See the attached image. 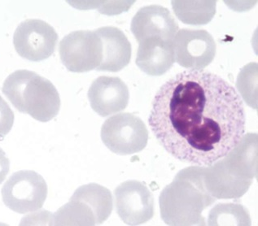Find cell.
I'll list each match as a JSON object with an SVG mask.
<instances>
[{
  "instance_id": "1",
  "label": "cell",
  "mask_w": 258,
  "mask_h": 226,
  "mask_svg": "<svg viewBox=\"0 0 258 226\" xmlns=\"http://www.w3.org/2000/svg\"><path fill=\"white\" fill-rule=\"evenodd\" d=\"M148 123L172 157L190 165L211 166L243 138L245 110L227 81L211 72L189 70L159 90Z\"/></svg>"
},
{
  "instance_id": "2",
  "label": "cell",
  "mask_w": 258,
  "mask_h": 226,
  "mask_svg": "<svg viewBox=\"0 0 258 226\" xmlns=\"http://www.w3.org/2000/svg\"><path fill=\"white\" fill-rule=\"evenodd\" d=\"M3 92L17 110L41 122L57 116L60 99L57 90L47 79L29 70L10 74L3 86Z\"/></svg>"
},
{
  "instance_id": "3",
  "label": "cell",
  "mask_w": 258,
  "mask_h": 226,
  "mask_svg": "<svg viewBox=\"0 0 258 226\" xmlns=\"http://www.w3.org/2000/svg\"><path fill=\"white\" fill-rule=\"evenodd\" d=\"M112 211V197L100 185H84L75 191L70 203L51 215V224L94 225L105 221Z\"/></svg>"
},
{
  "instance_id": "4",
  "label": "cell",
  "mask_w": 258,
  "mask_h": 226,
  "mask_svg": "<svg viewBox=\"0 0 258 226\" xmlns=\"http://www.w3.org/2000/svg\"><path fill=\"white\" fill-rule=\"evenodd\" d=\"M101 139L112 153L127 156L140 153L146 147L148 131L140 117L132 113H120L103 124Z\"/></svg>"
},
{
  "instance_id": "5",
  "label": "cell",
  "mask_w": 258,
  "mask_h": 226,
  "mask_svg": "<svg viewBox=\"0 0 258 226\" xmlns=\"http://www.w3.org/2000/svg\"><path fill=\"white\" fill-rule=\"evenodd\" d=\"M47 196V183L42 176L34 171L17 172L2 188L5 205L20 214L41 209Z\"/></svg>"
},
{
  "instance_id": "6",
  "label": "cell",
  "mask_w": 258,
  "mask_h": 226,
  "mask_svg": "<svg viewBox=\"0 0 258 226\" xmlns=\"http://www.w3.org/2000/svg\"><path fill=\"white\" fill-rule=\"evenodd\" d=\"M59 56L63 65L73 72L96 69L103 59L101 39L95 31L79 30L66 35L59 43Z\"/></svg>"
},
{
  "instance_id": "7",
  "label": "cell",
  "mask_w": 258,
  "mask_h": 226,
  "mask_svg": "<svg viewBox=\"0 0 258 226\" xmlns=\"http://www.w3.org/2000/svg\"><path fill=\"white\" fill-rule=\"evenodd\" d=\"M58 34L45 21L26 20L17 28L13 44L18 55L30 61H42L55 51Z\"/></svg>"
},
{
  "instance_id": "8",
  "label": "cell",
  "mask_w": 258,
  "mask_h": 226,
  "mask_svg": "<svg viewBox=\"0 0 258 226\" xmlns=\"http://www.w3.org/2000/svg\"><path fill=\"white\" fill-rule=\"evenodd\" d=\"M173 47L175 61L190 69L206 68L216 55L215 41L205 30H180L173 40Z\"/></svg>"
},
{
  "instance_id": "9",
  "label": "cell",
  "mask_w": 258,
  "mask_h": 226,
  "mask_svg": "<svg viewBox=\"0 0 258 226\" xmlns=\"http://www.w3.org/2000/svg\"><path fill=\"white\" fill-rule=\"evenodd\" d=\"M114 195L116 212L125 224L140 225L154 216L153 194L142 182H123L116 187Z\"/></svg>"
},
{
  "instance_id": "10",
  "label": "cell",
  "mask_w": 258,
  "mask_h": 226,
  "mask_svg": "<svg viewBox=\"0 0 258 226\" xmlns=\"http://www.w3.org/2000/svg\"><path fill=\"white\" fill-rule=\"evenodd\" d=\"M178 29V24L170 12L160 5L144 7L132 21V31L139 42L154 37L173 41Z\"/></svg>"
},
{
  "instance_id": "11",
  "label": "cell",
  "mask_w": 258,
  "mask_h": 226,
  "mask_svg": "<svg viewBox=\"0 0 258 226\" xmlns=\"http://www.w3.org/2000/svg\"><path fill=\"white\" fill-rule=\"evenodd\" d=\"M88 99L92 109L105 117L126 108L129 104V90L119 78L102 76L91 84Z\"/></svg>"
},
{
  "instance_id": "12",
  "label": "cell",
  "mask_w": 258,
  "mask_h": 226,
  "mask_svg": "<svg viewBox=\"0 0 258 226\" xmlns=\"http://www.w3.org/2000/svg\"><path fill=\"white\" fill-rule=\"evenodd\" d=\"M136 64L149 76H161L166 73L175 62L173 41L162 38H147L140 42Z\"/></svg>"
},
{
  "instance_id": "13",
  "label": "cell",
  "mask_w": 258,
  "mask_h": 226,
  "mask_svg": "<svg viewBox=\"0 0 258 226\" xmlns=\"http://www.w3.org/2000/svg\"><path fill=\"white\" fill-rule=\"evenodd\" d=\"M101 39L103 59L98 71L116 72L126 67L132 59V44L125 34L112 26L95 30Z\"/></svg>"
},
{
  "instance_id": "14",
  "label": "cell",
  "mask_w": 258,
  "mask_h": 226,
  "mask_svg": "<svg viewBox=\"0 0 258 226\" xmlns=\"http://www.w3.org/2000/svg\"><path fill=\"white\" fill-rule=\"evenodd\" d=\"M172 6L178 19L190 25H206L216 13L215 1H173Z\"/></svg>"
},
{
  "instance_id": "15",
  "label": "cell",
  "mask_w": 258,
  "mask_h": 226,
  "mask_svg": "<svg viewBox=\"0 0 258 226\" xmlns=\"http://www.w3.org/2000/svg\"><path fill=\"white\" fill-rule=\"evenodd\" d=\"M14 123V113L0 95V137H5L10 132Z\"/></svg>"
},
{
  "instance_id": "16",
  "label": "cell",
  "mask_w": 258,
  "mask_h": 226,
  "mask_svg": "<svg viewBox=\"0 0 258 226\" xmlns=\"http://www.w3.org/2000/svg\"><path fill=\"white\" fill-rule=\"evenodd\" d=\"M10 169V162L5 152L0 148V184L5 181Z\"/></svg>"
}]
</instances>
